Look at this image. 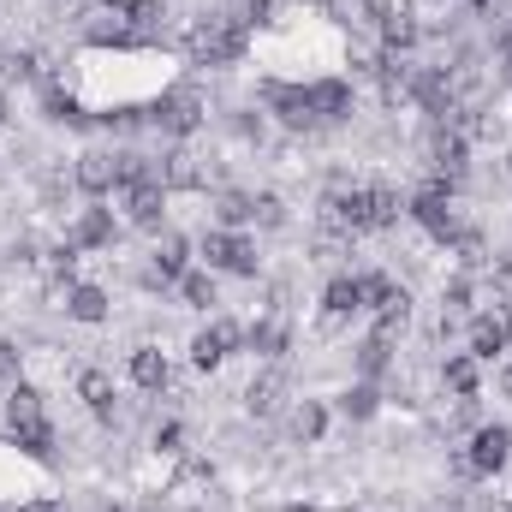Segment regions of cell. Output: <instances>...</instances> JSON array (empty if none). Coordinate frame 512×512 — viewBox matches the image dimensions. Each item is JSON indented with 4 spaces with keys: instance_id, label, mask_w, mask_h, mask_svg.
<instances>
[{
    "instance_id": "1",
    "label": "cell",
    "mask_w": 512,
    "mask_h": 512,
    "mask_svg": "<svg viewBox=\"0 0 512 512\" xmlns=\"http://www.w3.org/2000/svg\"><path fill=\"white\" fill-rule=\"evenodd\" d=\"M322 221L346 227V233H382L399 221V191L387 185H352V191H328L322 197Z\"/></svg>"
},
{
    "instance_id": "2",
    "label": "cell",
    "mask_w": 512,
    "mask_h": 512,
    "mask_svg": "<svg viewBox=\"0 0 512 512\" xmlns=\"http://www.w3.org/2000/svg\"><path fill=\"white\" fill-rule=\"evenodd\" d=\"M185 54H191L197 66H233V60L245 54V18H227V12L203 18V24L185 36Z\"/></svg>"
},
{
    "instance_id": "3",
    "label": "cell",
    "mask_w": 512,
    "mask_h": 512,
    "mask_svg": "<svg viewBox=\"0 0 512 512\" xmlns=\"http://www.w3.org/2000/svg\"><path fill=\"white\" fill-rule=\"evenodd\" d=\"M6 429H12V441H18L30 459H48V453H54V429H48V411H42V393H36V387H12V399H6Z\"/></svg>"
},
{
    "instance_id": "4",
    "label": "cell",
    "mask_w": 512,
    "mask_h": 512,
    "mask_svg": "<svg viewBox=\"0 0 512 512\" xmlns=\"http://www.w3.org/2000/svg\"><path fill=\"white\" fill-rule=\"evenodd\" d=\"M429 167H435V185H429V191H441V197L459 191V179H465V137L441 126L429 137Z\"/></svg>"
},
{
    "instance_id": "5",
    "label": "cell",
    "mask_w": 512,
    "mask_h": 512,
    "mask_svg": "<svg viewBox=\"0 0 512 512\" xmlns=\"http://www.w3.org/2000/svg\"><path fill=\"white\" fill-rule=\"evenodd\" d=\"M262 102H268L292 131H316L322 126V114H316V102H310V84H304V90H298V84H262Z\"/></svg>"
},
{
    "instance_id": "6",
    "label": "cell",
    "mask_w": 512,
    "mask_h": 512,
    "mask_svg": "<svg viewBox=\"0 0 512 512\" xmlns=\"http://www.w3.org/2000/svg\"><path fill=\"white\" fill-rule=\"evenodd\" d=\"M72 179H78V191H90V197L120 191V149H84L78 167H72Z\"/></svg>"
},
{
    "instance_id": "7",
    "label": "cell",
    "mask_w": 512,
    "mask_h": 512,
    "mask_svg": "<svg viewBox=\"0 0 512 512\" xmlns=\"http://www.w3.org/2000/svg\"><path fill=\"white\" fill-rule=\"evenodd\" d=\"M203 256H209V268H227V274H256V245L245 239V233L215 227V233L203 239Z\"/></svg>"
},
{
    "instance_id": "8",
    "label": "cell",
    "mask_w": 512,
    "mask_h": 512,
    "mask_svg": "<svg viewBox=\"0 0 512 512\" xmlns=\"http://www.w3.org/2000/svg\"><path fill=\"white\" fill-rule=\"evenodd\" d=\"M149 120L161 131H173V137H191V131L203 126V102H197L191 90H167V96L149 108Z\"/></svg>"
},
{
    "instance_id": "9",
    "label": "cell",
    "mask_w": 512,
    "mask_h": 512,
    "mask_svg": "<svg viewBox=\"0 0 512 512\" xmlns=\"http://www.w3.org/2000/svg\"><path fill=\"white\" fill-rule=\"evenodd\" d=\"M512 340V304H495L471 322V358H501Z\"/></svg>"
},
{
    "instance_id": "10",
    "label": "cell",
    "mask_w": 512,
    "mask_h": 512,
    "mask_svg": "<svg viewBox=\"0 0 512 512\" xmlns=\"http://www.w3.org/2000/svg\"><path fill=\"white\" fill-rule=\"evenodd\" d=\"M155 179H161V191H203V185H209V173H203V161H197L191 149L161 155V161H155Z\"/></svg>"
},
{
    "instance_id": "11",
    "label": "cell",
    "mask_w": 512,
    "mask_h": 512,
    "mask_svg": "<svg viewBox=\"0 0 512 512\" xmlns=\"http://www.w3.org/2000/svg\"><path fill=\"white\" fill-rule=\"evenodd\" d=\"M411 215H417V221H423V227H429L435 239H453V245H459V239L471 233V227H465V221L453 215V203H447L441 191H423V197L411 203Z\"/></svg>"
},
{
    "instance_id": "12",
    "label": "cell",
    "mask_w": 512,
    "mask_h": 512,
    "mask_svg": "<svg viewBox=\"0 0 512 512\" xmlns=\"http://www.w3.org/2000/svg\"><path fill=\"white\" fill-rule=\"evenodd\" d=\"M120 203H126V221L131 227H161V179H143V185H120Z\"/></svg>"
},
{
    "instance_id": "13",
    "label": "cell",
    "mask_w": 512,
    "mask_h": 512,
    "mask_svg": "<svg viewBox=\"0 0 512 512\" xmlns=\"http://www.w3.org/2000/svg\"><path fill=\"white\" fill-rule=\"evenodd\" d=\"M512 453V429H501V423H489V429H477V441H471V471H483V477H495L501 465H507Z\"/></svg>"
},
{
    "instance_id": "14",
    "label": "cell",
    "mask_w": 512,
    "mask_h": 512,
    "mask_svg": "<svg viewBox=\"0 0 512 512\" xmlns=\"http://www.w3.org/2000/svg\"><path fill=\"white\" fill-rule=\"evenodd\" d=\"M233 346H239V328H233V322H209V328L191 340V364H197V370H215Z\"/></svg>"
},
{
    "instance_id": "15",
    "label": "cell",
    "mask_w": 512,
    "mask_h": 512,
    "mask_svg": "<svg viewBox=\"0 0 512 512\" xmlns=\"http://www.w3.org/2000/svg\"><path fill=\"white\" fill-rule=\"evenodd\" d=\"M185 256H191V245L179 239V233H167L161 245H155V262H149V286H167V280H185Z\"/></svg>"
},
{
    "instance_id": "16",
    "label": "cell",
    "mask_w": 512,
    "mask_h": 512,
    "mask_svg": "<svg viewBox=\"0 0 512 512\" xmlns=\"http://www.w3.org/2000/svg\"><path fill=\"white\" fill-rule=\"evenodd\" d=\"M376 24H382V42H387V48H411V42L423 36V24H417L411 0H393V12H382Z\"/></svg>"
},
{
    "instance_id": "17",
    "label": "cell",
    "mask_w": 512,
    "mask_h": 512,
    "mask_svg": "<svg viewBox=\"0 0 512 512\" xmlns=\"http://www.w3.org/2000/svg\"><path fill=\"white\" fill-rule=\"evenodd\" d=\"M310 102H316L322 126H334V120H346V114H352V84H340V78H322V84H310Z\"/></svg>"
},
{
    "instance_id": "18",
    "label": "cell",
    "mask_w": 512,
    "mask_h": 512,
    "mask_svg": "<svg viewBox=\"0 0 512 512\" xmlns=\"http://www.w3.org/2000/svg\"><path fill=\"white\" fill-rule=\"evenodd\" d=\"M322 304H328V322H346L352 310H364V292H358V280H328V292H322Z\"/></svg>"
},
{
    "instance_id": "19",
    "label": "cell",
    "mask_w": 512,
    "mask_h": 512,
    "mask_svg": "<svg viewBox=\"0 0 512 512\" xmlns=\"http://www.w3.org/2000/svg\"><path fill=\"white\" fill-rule=\"evenodd\" d=\"M78 399H84V405H90L102 423L114 417V382H108L102 370H84V376H78Z\"/></svg>"
},
{
    "instance_id": "20",
    "label": "cell",
    "mask_w": 512,
    "mask_h": 512,
    "mask_svg": "<svg viewBox=\"0 0 512 512\" xmlns=\"http://www.w3.org/2000/svg\"><path fill=\"white\" fill-rule=\"evenodd\" d=\"M66 316L102 322V316H108V292H102V286H72V292H66Z\"/></svg>"
},
{
    "instance_id": "21",
    "label": "cell",
    "mask_w": 512,
    "mask_h": 512,
    "mask_svg": "<svg viewBox=\"0 0 512 512\" xmlns=\"http://www.w3.org/2000/svg\"><path fill=\"white\" fill-rule=\"evenodd\" d=\"M131 382H137V387H149V393H155V387H167V358H161L155 346L131 352Z\"/></svg>"
},
{
    "instance_id": "22",
    "label": "cell",
    "mask_w": 512,
    "mask_h": 512,
    "mask_svg": "<svg viewBox=\"0 0 512 512\" xmlns=\"http://www.w3.org/2000/svg\"><path fill=\"white\" fill-rule=\"evenodd\" d=\"M280 393H286L280 376H262V382L245 387V411H251V417H274V411H280Z\"/></svg>"
},
{
    "instance_id": "23",
    "label": "cell",
    "mask_w": 512,
    "mask_h": 512,
    "mask_svg": "<svg viewBox=\"0 0 512 512\" xmlns=\"http://www.w3.org/2000/svg\"><path fill=\"white\" fill-rule=\"evenodd\" d=\"M72 245H78V251H84V245H90V251H96V245H114V221H108L102 209H90V215L72 227Z\"/></svg>"
},
{
    "instance_id": "24",
    "label": "cell",
    "mask_w": 512,
    "mask_h": 512,
    "mask_svg": "<svg viewBox=\"0 0 512 512\" xmlns=\"http://www.w3.org/2000/svg\"><path fill=\"white\" fill-rule=\"evenodd\" d=\"M322 429H328V411H322L316 399L292 405V441H322Z\"/></svg>"
},
{
    "instance_id": "25",
    "label": "cell",
    "mask_w": 512,
    "mask_h": 512,
    "mask_svg": "<svg viewBox=\"0 0 512 512\" xmlns=\"http://www.w3.org/2000/svg\"><path fill=\"white\" fill-rule=\"evenodd\" d=\"M215 215L227 221V227H245L256 215V197H245V191H221V203H215Z\"/></svg>"
},
{
    "instance_id": "26",
    "label": "cell",
    "mask_w": 512,
    "mask_h": 512,
    "mask_svg": "<svg viewBox=\"0 0 512 512\" xmlns=\"http://www.w3.org/2000/svg\"><path fill=\"white\" fill-rule=\"evenodd\" d=\"M251 352L280 358V352H286V328H280V322H256V328H251Z\"/></svg>"
},
{
    "instance_id": "27",
    "label": "cell",
    "mask_w": 512,
    "mask_h": 512,
    "mask_svg": "<svg viewBox=\"0 0 512 512\" xmlns=\"http://www.w3.org/2000/svg\"><path fill=\"white\" fill-rule=\"evenodd\" d=\"M447 387L459 399H477V364L471 358H447Z\"/></svg>"
},
{
    "instance_id": "28",
    "label": "cell",
    "mask_w": 512,
    "mask_h": 512,
    "mask_svg": "<svg viewBox=\"0 0 512 512\" xmlns=\"http://www.w3.org/2000/svg\"><path fill=\"white\" fill-rule=\"evenodd\" d=\"M340 411H346V417H376V387L370 382L346 387V393H340Z\"/></svg>"
},
{
    "instance_id": "29",
    "label": "cell",
    "mask_w": 512,
    "mask_h": 512,
    "mask_svg": "<svg viewBox=\"0 0 512 512\" xmlns=\"http://www.w3.org/2000/svg\"><path fill=\"white\" fill-rule=\"evenodd\" d=\"M387 346H393V340H382V334H370V340L358 346V364H364V376H382V370H387Z\"/></svg>"
},
{
    "instance_id": "30",
    "label": "cell",
    "mask_w": 512,
    "mask_h": 512,
    "mask_svg": "<svg viewBox=\"0 0 512 512\" xmlns=\"http://www.w3.org/2000/svg\"><path fill=\"white\" fill-rule=\"evenodd\" d=\"M179 292H185V304H197V310H209V304H215V280H209V274H185V280H179Z\"/></svg>"
},
{
    "instance_id": "31",
    "label": "cell",
    "mask_w": 512,
    "mask_h": 512,
    "mask_svg": "<svg viewBox=\"0 0 512 512\" xmlns=\"http://www.w3.org/2000/svg\"><path fill=\"white\" fill-rule=\"evenodd\" d=\"M48 114H54V120H72V126L84 120V108H78V102L60 90V84H48Z\"/></svg>"
},
{
    "instance_id": "32",
    "label": "cell",
    "mask_w": 512,
    "mask_h": 512,
    "mask_svg": "<svg viewBox=\"0 0 512 512\" xmlns=\"http://www.w3.org/2000/svg\"><path fill=\"white\" fill-rule=\"evenodd\" d=\"M126 18L131 24H161V18H167V0H131Z\"/></svg>"
},
{
    "instance_id": "33",
    "label": "cell",
    "mask_w": 512,
    "mask_h": 512,
    "mask_svg": "<svg viewBox=\"0 0 512 512\" xmlns=\"http://www.w3.org/2000/svg\"><path fill=\"white\" fill-rule=\"evenodd\" d=\"M0 78H18V84L36 78V54H6V60H0Z\"/></svg>"
},
{
    "instance_id": "34",
    "label": "cell",
    "mask_w": 512,
    "mask_h": 512,
    "mask_svg": "<svg viewBox=\"0 0 512 512\" xmlns=\"http://www.w3.org/2000/svg\"><path fill=\"white\" fill-rule=\"evenodd\" d=\"M256 227H280L286 221V209H280V197H256V215H251Z\"/></svg>"
},
{
    "instance_id": "35",
    "label": "cell",
    "mask_w": 512,
    "mask_h": 512,
    "mask_svg": "<svg viewBox=\"0 0 512 512\" xmlns=\"http://www.w3.org/2000/svg\"><path fill=\"white\" fill-rule=\"evenodd\" d=\"M358 292H364V304H382L387 292H393V280H387V274H364V280H358Z\"/></svg>"
},
{
    "instance_id": "36",
    "label": "cell",
    "mask_w": 512,
    "mask_h": 512,
    "mask_svg": "<svg viewBox=\"0 0 512 512\" xmlns=\"http://www.w3.org/2000/svg\"><path fill=\"white\" fill-rule=\"evenodd\" d=\"M441 298H447V310H465V304H471V280H453Z\"/></svg>"
},
{
    "instance_id": "37",
    "label": "cell",
    "mask_w": 512,
    "mask_h": 512,
    "mask_svg": "<svg viewBox=\"0 0 512 512\" xmlns=\"http://www.w3.org/2000/svg\"><path fill=\"white\" fill-rule=\"evenodd\" d=\"M12 376H18V346H6V340H0V387L12 382Z\"/></svg>"
},
{
    "instance_id": "38",
    "label": "cell",
    "mask_w": 512,
    "mask_h": 512,
    "mask_svg": "<svg viewBox=\"0 0 512 512\" xmlns=\"http://www.w3.org/2000/svg\"><path fill=\"white\" fill-rule=\"evenodd\" d=\"M179 441H185V435H179V423H167V429L155 435V447H161V453H179Z\"/></svg>"
},
{
    "instance_id": "39",
    "label": "cell",
    "mask_w": 512,
    "mask_h": 512,
    "mask_svg": "<svg viewBox=\"0 0 512 512\" xmlns=\"http://www.w3.org/2000/svg\"><path fill=\"white\" fill-rule=\"evenodd\" d=\"M364 12H370V18H382V12H393V0H364Z\"/></svg>"
},
{
    "instance_id": "40",
    "label": "cell",
    "mask_w": 512,
    "mask_h": 512,
    "mask_svg": "<svg viewBox=\"0 0 512 512\" xmlns=\"http://www.w3.org/2000/svg\"><path fill=\"white\" fill-rule=\"evenodd\" d=\"M501 66H512V30H501Z\"/></svg>"
},
{
    "instance_id": "41",
    "label": "cell",
    "mask_w": 512,
    "mask_h": 512,
    "mask_svg": "<svg viewBox=\"0 0 512 512\" xmlns=\"http://www.w3.org/2000/svg\"><path fill=\"white\" fill-rule=\"evenodd\" d=\"M501 393H507V399H512V370H501Z\"/></svg>"
},
{
    "instance_id": "42",
    "label": "cell",
    "mask_w": 512,
    "mask_h": 512,
    "mask_svg": "<svg viewBox=\"0 0 512 512\" xmlns=\"http://www.w3.org/2000/svg\"><path fill=\"white\" fill-rule=\"evenodd\" d=\"M108 6H114V12H120V18H126V6H131V0H108Z\"/></svg>"
},
{
    "instance_id": "43",
    "label": "cell",
    "mask_w": 512,
    "mask_h": 512,
    "mask_svg": "<svg viewBox=\"0 0 512 512\" xmlns=\"http://www.w3.org/2000/svg\"><path fill=\"white\" fill-rule=\"evenodd\" d=\"M0 120H6V96H0Z\"/></svg>"
},
{
    "instance_id": "44",
    "label": "cell",
    "mask_w": 512,
    "mask_h": 512,
    "mask_svg": "<svg viewBox=\"0 0 512 512\" xmlns=\"http://www.w3.org/2000/svg\"><path fill=\"white\" fill-rule=\"evenodd\" d=\"M286 512H304V507H286Z\"/></svg>"
},
{
    "instance_id": "45",
    "label": "cell",
    "mask_w": 512,
    "mask_h": 512,
    "mask_svg": "<svg viewBox=\"0 0 512 512\" xmlns=\"http://www.w3.org/2000/svg\"><path fill=\"white\" fill-rule=\"evenodd\" d=\"M477 6H483V0H477Z\"/></svg>"
}]
</instances>
